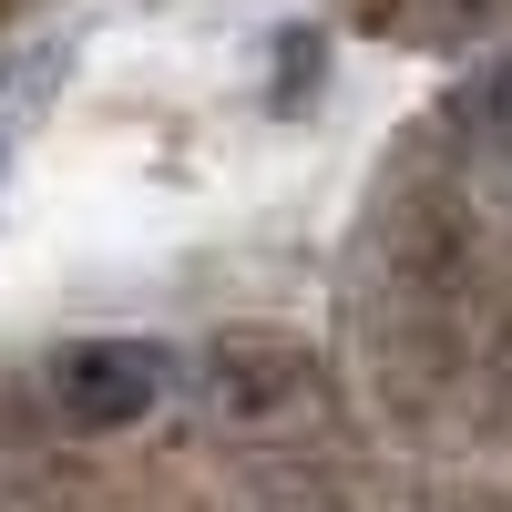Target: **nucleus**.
<instances>
[{
	"instance_id": "7ed1b4c3",
	"label": "nucleus",
	"mask_w": 512,
	"mask_h": 512,
	"mask_svg": "<svg viewBox=\"0 0 512 512\" xmlns=\"http://www.w3.org/2000/svg\"><path fill=\"white\" fill-rule=\"evenodd\" d=\"M492 175H502V195H512V82H502V103H492Z\"/></svg>"
},
{
	"instance_id": "f03ea898",
	"label": "nucleus",
	"mask_w": 512,
	"mask_h": 512,
	"mask_svg": "<svg viewBox=\"0 0 512 512\" xmlns=\"http://www.w3.org/2000/svg\"><path fill=\"white\" fill-rule=\"evenodd\" d=\"M287 379H297V359H287V349H267L256 328H236V338H216V369H205V390H216V410H226V420H256V410H277Z\"/></svg>"
},
{
	"instance_id": "f257e3e1",
	"label": "nucleus",
	"mask_w": 512,
	"mask_h": 512,
	"mask_svg": "<svg viewBox=\"0 0 512 512\" xmlns=\"http://www.w3.org/2000/svg\"><path fill=\"white\" fill-rule=\"evenodd\" d=\"M41 400H52L62 431H134L164 400V359L144 338H72V349L41 369Z\"/></svg>"
}]
</instances>
